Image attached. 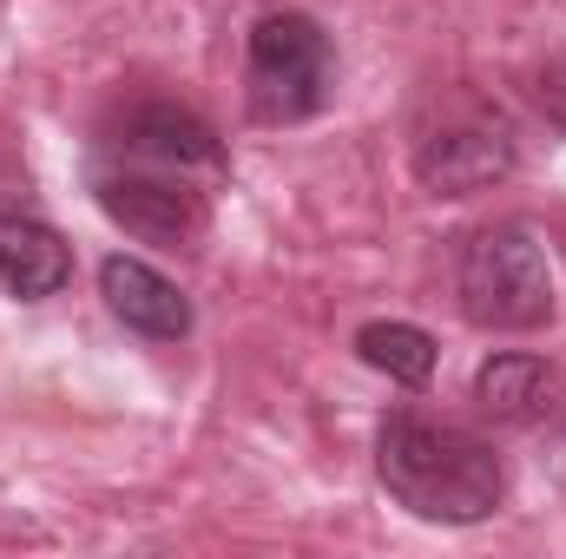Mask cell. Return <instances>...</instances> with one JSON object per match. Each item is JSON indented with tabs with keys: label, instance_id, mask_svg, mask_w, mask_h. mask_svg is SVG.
<instances>
[{
	"label": "cell",
	"instance_id": "obj_8",
	"mask_svg": "<svg viewBox=\"0 0 566 559\" xmlns=\"http://www.w3.org/2000/svg\"><path fill=\"white\" fill-rule=\"evenodd\" d=\"M66 283H73L66 238L33 211H0V289L20 303H40V296H60Z\"/></svg>",
	"mask_w": 566,
	"mask_h": 559
},
{
	"label": "cell",
	"instance_id": "obj_10",
	"mask_svg": "<svg viewBox=\"0 0 566 559\" xmlns=\"http://www.w3.org/2000/svg\"><path fill=\"white\" fill-rule=\"evenodd\" d=\"M356 356L369 369H382L389 382H402V389H422L434 376V336L416 329V323H363L356 329Z\"/></svg>",
	"mask_w": 566,
	"mask_h": 559
},
{
	"label": "cell",
	"instance_id": "obj_4",
	"mask_svg": "<svg viewBox=\"0 0 566 559\" xmlns=\"http://www.w3.org/2000/svg\"><path fill=\"white\" fill-rule=\"evenodd\" d=\"M93 198H99V211L119 224V231H133L145 244H191L198 231H205V191L185 178V171H165V165H139V158H126V165H99L93 171Z\"/></svg>",
	"mask_w": 566,
	"mask_h": 559
},
{
	"label": "cell",
	"instance_id": "obj_7",
	"mask_svg": "<svg viewBox=\"0 0 566 559\" xmlns=\"http://www.w3.org/2000/svg\"><path fill=\"white\" fill-rule=\"evenodd\" d=\"M99 296L145 342H185L191 336V296L165 271H151L145 257H106L99 264Z\"/></svg>",
	"mask_w": 566,
	"mask_h": 559
},
{
	"label": "cell",
	"instance_id": "obj_5",
	"mask_svg": "<svg viewBox=\"0 0 566 559\" xmlns=\"http://www.w3.org/2000/svg\"><path fill=\"white\" fill-rule=\"evenodd\" d=\"M514 133L507 119L494 113H468V119H448L416 139V178H422L434 198H474L501 178H514Z\"/></svg>",
	"mask_w": 566,
	"mask_h": 559
},
{
	"label": "cell",
	"instance_id": "obj_9",
	"mask_svg": "<svg viewBox=\"0 0 566 559\" xmlns=\"http://www.w3.org/2000/svg\"><path fill=\"white\" fill-rule=\"evenodd\" d=\"M474 402L494 421H541L554 409V369L541 356H488L474 369Z\"/></svg>",
	"mask_w": 566,
	"mask_h": 559
},
{
	"label": "cell",
	"instance_id": "obj_1",
	"mask_svg": "<svg viewBox=\"0 0 566 559\" xmlns=\"http://www.w3.org/2000/svg\"><path fill=\"white\" fill-rule=\"evenodd\" d=\"M376 474L396 494V507H409L416 520L434 527H474L501 507L507 474L488 434L434 421L422 409H389L376 428Z\"/></svg>",
	"mask_w": 566,
	"mask_h": 559
},
{
	"label": "cell",
	"instance_id": "obj_6",
	"mask_svg": "<svg viewBox=\"0 0 566 559\" xmlns=\"http://www.w3.org/2000/svg\"><path fill=\"white\" fill-rule=\"evenodd\" d=\"M113 151L119 158H139V165H165V171H224V145L218 133L198 119V113H185V106H171V99H145L133 106L126 119H119V133H113Z\"/></svg>",
	"mask_w": 566,
	"mask_h": 559
},
{
	"label": "cell",
	"instance_id": "obj_3",
	"mask_svg": "<svg viewBox=\"0 0 566 559\" xmlns=\"http://www.w3.org/2000/svg\"><path fill=\"white\" fill-rule=\"evenodd\" d=\"M329 80H336V60H329V33L283 7L264 13L251 27V53H244V99H251V119L258 126H303L329 106Z\"/></svg>",
	"mask_w": 566,
	"mask_h": 559
},
{
	"label": "cell",
	"instance_id": "obj_2",
	"mask_svg": "<svg viewBox=\"0 0 566 559\" xmlns=\"http://www.w3.org/2000/svg\"><path fill=\"white\" fill-rule=\"evenodd\" d=\"M454 296H461V316L474 329H494V336H521V329L554 323V271H547L541 238L527 224L474 231L461 251V271H454Z\"/></svg>",
	"mask_w": 566,
	"mask_h": 559
}]
</instances>
